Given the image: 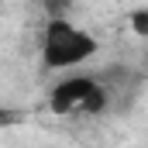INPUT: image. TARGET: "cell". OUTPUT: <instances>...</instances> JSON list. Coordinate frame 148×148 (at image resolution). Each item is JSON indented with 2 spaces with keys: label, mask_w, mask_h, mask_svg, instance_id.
Listing matches in <instances>:
<instances>
[{
  "label": "cell",
  "mask_w": 148,
  "mask_h": 148,
  "mask_svg": "<svg viewBox=\"0 0 148 148\" xmlns=\"http://www.w3.org/2000/svg\"><path fill=\"white\" fill-rule=\"evenodd\" d=\"M100 52V41L69 17H48L41 28V66L48 73H69Z\"/></svg>",
  "instance_id": "6da1fadb"
},
{
  "label": "cell",
  "mask_w": 148,
  "mask_h": 148,
  "mask_svg": "<svg viewBox=\"0 0 148 148\" xmlns=\"http://www.w3.org/2000/svg\"><path fill=\"white\" fill-rule=\"evenodd\" d=\"M110 107V93L97 73H69L52 83L48 90V110L55 117H100Z\"/></svg>",
  "instance_id": "7a4b0ae2"
},
{
  "label": "cell",
  "mask_w": 148,
  "mask_h": 148,
  "mask_svg": "<svg viewBox=\"0 0 148 148\" xmlns=\"http://www.w3.org/2000/svg\"><path fill=\"white\" fill-rule=\"evenodd\" d=\"M131 21H134V31L138 35H148V7H138L131 14Z\"/></svg>",
  "instance_id": "3957f363"
}]
</instances>
